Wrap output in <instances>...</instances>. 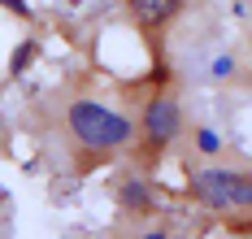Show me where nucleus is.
Instances as JSON below:
<instances>
[{"instance_id":"obj_1","label":"nucleus","mask_w":252,"mask_h":239,"mask_svg":"<svg viewBox=\"0 0 252 239\" xmlns=\"http://www.w3.org/2000/svg\"><path fill=\"white\" fill-rule=\"evenodd\" d=\"M70 131H74L78 144L104 152V148H118V144L130 139V122H126L122 113L96 105V100H74L70 105Z\"/></svg>"},{"instance_id":"obj_2","label":"nucleus","mask_w":252,"mask_h":239,"mask_svg":"<svg viewBox=\"0 0 252 239\" xmlns=\"http://www.w3.org/2000/svg\"><path fill=\"white\" fill-rule=\"evenodd\" d=\"M191 191L200 196L209 209H244L252 200L248 174H230V170H200L191 179Z\"/></svg>"},{"instance_id":"obj_3","label":"nucleus","mask_w":252,"mask_h":239,"mask_svg":"<svg viewBox=\"0 0 252 239\" xmlns=\"http://www.w3.org/2000/svg\"><path fill=\"white\" fill-rule=\"evenodd\" d=\"M144 131L152 135V139H174V131H178V105L174 100H152L148 109H144Z\"/></svg>"},{"instance_id":"obj_4","label":"nucleus","mask_w":252,"mask_h":239,"mask_svg":"<svg viewBox=\"0 0 252 239\" xmlns=\"http://www.w3.org/2000/svg\"><path fill=\"white\" fill-rule=\"evenodd\" d=\"M178 4H183V0H130L135 18H139V22H148V27L165 22V18H174V13H178Z\"/></svg>"},{"instance_id":"obj_5","label":"nucleus","mask_w":252,"mask_h":239,"mask_svg":"<svg viewBox=\"0 0 252 239\" xmlns=\"http://www.w3.org/2000/svg\"><path fill=\"white\" fill-rule=\"evenodd\" d=\"M122 200H126L135 213H144V209H148V191H144V183H126V187H122Z\"/></svg>"},{"instance_id":"obj_6","label":"nucleus","mask_w":252,"mask_h":239,"mask_svg":"<svg viewBox=\"0 0 252 239\" xmlns=\"http://www.w3.org/2000/svg\"><path fill=\"white\" fill-rule=\"evenodd\" d=\"M31 57H35V44H31V39H26L22 48H18V53H13V61H9V70H13V74H22V70H26V61H31Z\"/></svg>"},{"instance_id":"obj_7","label":"nucleus","mask_w":252,"mask_h":239,"mask_svg":"<svg viewBox=\"0 0 252 239\" xmlns=\"http://www.w3.org/2000/svg\"><path fill=\"white\" fill-rule=\"evenodd\" d=\"M200 148H204V152H222V139H218V131H209V126H204V131H200Z\"/></svg>"},{"instance_id":"obj_8","label":"nucleus","mask_w":252,"mask_h":239,"mask_svg":"<svg viewBox=\"0 0 252 239\" xmlns=\"http://www.w3.org/2000/svg\"><path fill=\"white\" fill-rule=\"evenodd\" d=\"M230 70H235L230 57H218V61H213V79H230Z\"/></svg>"},{"instance_id":"obj_9","label":"nucleus","mask_w":252,"mask_h":239,"mask_svg":"<svg viewBox=\"0 0 252 239\" xmlns=\"http://www.w3.org/2000/svg\"><path fill=\"white\" fill-rule=\"evenodd\" d=\"M0 4H4V9H13L18 18H31V4H26V0H0Z\"/></svg>"},{"instance_id":"obj_10","label":"nucleus","mask_w":252,"mask_h":239,"mask_svg":"<svg viewBox=\"0 0 252 239\" xmlns=\"http://www.w3.org/2000/svg\"><path fill=\"white\" fill-rule=\"evenodd\" d=\"M148 239H165V235H161V231H152V235H148Z\"/></svg>"}]
</instances>
